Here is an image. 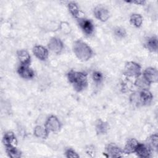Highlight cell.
<instances>
[{
    "mask_svg": "<svg viewBox=\"0 0 158 158\" xmlns=\"http://www.w3.org/2000/svg\"><path fill=\"white\" fill-rule=\"evenodd\" d=\"M67 78L77 91H81L87 86V75L84 72L71 70L67 74Z\"/></svg>",
    "mask_w": 158,
    "mask_h": 158,
    "instance_id": "obj_1",
    "label": "cell"
},
{
    "mask_svg": "<svg viewBox=\"0 0 158 158\" xmlns=\"http://www.w3.org/2000/svg\"><path fill=\"white\" fill-rule=\"evenodd\" d=\"M65 156L68 158H75L79 157V155L73 149H68L65 152Z\"/></svg>",
    "mask_w": 158,
    "mask_h": 158,
    "instance_id": "obj_27",
    "label": "cell"
},
{
    "mask_svg": "<svg viewBox=\"0 0 158 158\" xmlns=\"http://www.w3.org/2000/svg\"><path fill=\"white\" fill-rule=\"evenodd\" d=\"M130 22L136 27H139L143 23V17L140 14H133L130 17Z\"/></svg>",
    "mask_w": 158,
    "mask_h": 158,
    "instance_id": "obj_21",
    "label": "cell"
},
{
    "mask_svg": "<svg viewBox=\"0 0 158 158\" xmlns=\"http://www.w3.org/2000/svg\"><path fill=\"white\" fill-rule=\"evenodd\" d=\"M135 81V85L141 88L142 89H148L150 86V83L144 77L143 75H139L137 77Z\"/></svg>",
    "mask_w": 158,
    "mask_h": 158,
    "instance_id": "obj_18",
    "label": "cell"
},
{
    "mask_svg": "<svg viewBox=\"0 0 158 158\" xmlns=\"http://www.w3.org/2000/svg\"><path fill=\"white\" fill-rule=\"evenodd\" d=\"M135 152H136L137 156L140 157L146 158L150 156L151 150L150 149L149 146H147L144 144L139 143Z\"/></svg>",
    "mask_w": 158,
    "mask_h": 158,
    "instance_id": "obj_12",
    "label": "cell"
},
{
    "mask_svg": "<svg viewBox=\"0 0 158 158\" xmlns=\"http://www.w3.org/2000/svg\"><path fill=\"white\" fill-rule=\"evenodd\" d=\"M73 51L77 58L82 61L89 60L93 55L91 48L81 40H77L73 43Z\"/></svg>",
    "mask_w": 158,
    "mask_h": 158,
    "instance_id": "obj_2",
    "label": "cell"
},
{
    "mask_svg": "<svg viewBox=\"0 0 158 158\" xmlns=\"http://www.w3.org/2000/svg\"><path fill=\"white\" fill-rule=\"evenodd\" d=\"M114 33L115 35L119 38H123L126 35V31L125 29L120 27H117V28H115Z\"/></svg>",
    "mask_w": 158,
    "mask_h": 158,
    "instance_id": "obj_26",
    "label": "cell"
},
{
    "mask_svg": "<svg viewBox=\"0 0 158 158\" xmlns=\"http://www.w3.org/2000/svg\"><path fill=\"white\" fill-rule=\"evenodd\" d=\"M157 135L154 134L150 136L149 139V148L151 151L157 150Z\"/></svg>",
    "mask_w": 158,
    "mask_h": 158,
    "instance_id": "obj_24",
    "label": "cell"
},
{
    "mask_svg": "<svg viewBox=\"0 0 158 158\" xmlns=\"http://www.w3.org/2000/svg\"><path fill=\"white\" fill-rule=\"evenodd\" d=\"M18 73L20 77L26 79L32 78L35 75L34 71L31 69L27 65H20L19 67Z\"/></svg>",
    "mask_w": 158,
    "mask_h": 158,
    "instance_id": "obj_13",
    "label": "cell"
},
{
    "mask_svg": "<svg viewBox=\"0 0 158 158\" xmlns=\"http://www.w3.org/2000/svg\"><path fill=\"white\" fill-rule=\"evenodd\" d=\"M49 131L46 127H43L41 126H36L34 129V135L42 139H46L48 136Z\"/></svg>",
    "mask_w": 158,
    "mask_h": 158,
    "instance_id": "obj_19",
    "label": "cell"
},
{
    "mask_svg": "<svg viewBox=\"0 0 158 158\" xmlns=\"http://www.w3.org/2000/svg\"><path fill=\"white\" fill-rule=\"evenodd\" d=\"M45 127L49 131L57 133L60 130V122L56 116L51 115L46 122Z\"/></svg>",
    "mask_w": 158,
    "mask_h": 158,
    "instance_id": "obj_5",
    "label": "cell"
},
{
    "mask_svg": "<svg viewBox=\"0 0 158 158\" xmlns=\"http://www.w3.org/2000/svg\"><path fill=\"white\" fill-rule=\"evenodd\" d=\"M124 74L128 77H137L141 75V67L134 62H127L125 66Z\"/></svg>",
    "mask_w": 158,
    "mask_h": 158,
    "instance_id": "obj_4",
    "label": "cell"
},
{
    "mask_svg": "<svg viewBox=\"0 0 158 158\" xmlns=\"http://www.w3.org/2000/svg\"><path fill=\"white\" fill-rule=\"evenodd\" d=\"M6 152L8 156L12 158H18L21 156L20 152L16 147H6Z\"/></svg>",
    "mask_w": 158,
    "mask_h": 158,
    "instance_id": "obj_23",
    "label": "cell"
},
{
    "mask_svg": "<svg viewBox=\"0 0 158 158\" xmlns=\"http://www.w3.org/2000/svg\"><path fill=\"white\" fill-rule=\"evenodd\" d=\"M138 142L134 138L129 139L125 144L124 149L123 150V152L125 154H131L135 152L136 148L138 144Z\"/></svg>",
    "mask_w": 158,
    "mask_h": 158,
    "instance_id": "obj_15",
    "label": "cell"
},
{
    "mask_svg": "<svg viewBox=\"0 0 158 158\" xmlns=\"http://www.w3.org/2000/svg\"><path fill=\"white\" fill-rule=\"evenodd\" d=\"M146 48L151 52H156L158 48L157 38L156 36L149 38L145 43Z\"/></svg>",
    "mask_w": 158,
    "mask_h": 158,
    "instance_id": "obj_17",
    "label": "cell"
},
{
    "mask_svg": "<svg viewBox=\"0 0 158 158\" xmlns=\"http://www.w3.org/2000/svg\"><path fill=\"white\" fill-rule=\"evenodd\" d=\"M130 99L135 104L145 106L151 103L152 99V94L148 89H142L139 92L133 93Z\"/></svg>",
    "mask_w": 158,
    "mask_h": 158,
    "instance_id": "obj_3",
    "label": "cell"
},
{
    "mask_svg": "<svg viewBox=\"0 0 158 158\" xmlns=\"http://www.w3.org/2000/svg\"><path fill=\"white\" fill-rule=\"evenodd\" d=\"M17 57L21 65L28 66L30 64V56L25 50H20L17 52Z\"/></svg>",
    "mask_w": 158,
    "mask_h": 158,
    "instance_id": "obj_16",
    "label": "cell"
},
{
    "mask_svg": "<svg viewBox=\"0 0 158 158\" xmlns=\"http://www.w3.org/2000/svg\"><path fill=\"white\" fill-rule=\"evenodd\" d=\"M123 151L114 144H109L106 148V154L107 157H120Z\"/></svg>",
    "mask_w": 158,
    "mask_h": 158,
    "instance_id": "obj_9",
    "label": "cell"
},
{
    "mask_svg": "<svg viewBox=\"0 0 158 158\" xmlns=\"http://www.w3.org/2000/svg\"><path fill=\"white\" fill-rule=\"evenodd\" d=\"M2 141L6 148L11 146L16 147L17 144V141L15 138V136L11 131L7 132L4 134Z\"/></svg>",
    "mask_w": 158,
    "mask_h": 158,
    "instance_id": "obj_11",
    "label": "cell"
},
{
    "mask_svg": "<svg viewBox=\"0 0 158 158\" xmlns=\"http://www.w3.org/2000/svg\"><path fill=\"white\" fill-rule=\"evenodd\" d=\"M143 75L151 83H156L158 80V72L156 69L153 67H148L145 69Z\"/></svg>",
    "mask_w": 158,
    "mask_h": 158,
    "instance_id": "obj_10",
    "label": "cell"
},
{
    "mask_svg": "<svg viewBox=\"0 0 158 158\" xmlns=\"http://www.w3.org/2000/svg\"><path fill=\"white\" fill-rule=\"evenodd\" d=\"M33 52L35 56L41 60H46L48 57V51L42 46H35L33 49Z\"/></svg>",
    "mask_w": 158,
    "mask_h": 158,
    "instance_id": "obj_14",
    "label": "cell"
},
{
    "mask_svg": "<svg viewBox=\"0 0 158 158\" xmlns=\"http://www.w3.org/2000/svg\"><path fill=\"white\" fill-rule=\"evenodd\" d=\"M48 47L49 49L56 54H59L62 51L64 44L62 41L58 38H52L49 43Z\"/></svg>",
    "mask_w": 158,
    "mask_h": 158,
    "instance_id": "obj_7",
    "label": "cell"
},
{
    "mask_svg": "<svg viewBox=\"0 0 158 158\" xmlns=\"http://www.w3.org/2000/svg\"><path fill=\"white\" fill-rule=\"evenodd\" d=\"M131 2H133V3H136V4H140V5H141V4H143L145 2L144 1H132Z\"/></svg>",
    "mask_w": 158,
    "mask_h": 158,
    "instance_id": "obj_28",
    "label": "cell"
},
{
    "mask_svg": "<svg viewBox=\"0 0 158 158\" xmlns=\"http://www.w3.org/2000/svg\"><path fill=\"white\" fill-rule=\"evenodd\" d=\"M93 12L95 17L101 22L106 21L109 17V10L103 6H98L96 7Z\"/></svg>",
    "mask_w": 158,
    "mask_h": 158,
    "instance_id": "obj_8",
    "label": "cell"
},
{
    "mask_svg": "<svg viewBox=\"0 0 158 158\" xmlns=\"http://www.w3.org/2000/svg\"><path fill=\"white\" fill-rule=\"evenodd\" d=\"M103 78L102 74L98 72V71H95L93 73V79L96 83H100Z\"/></svg>",
    "mask_w": 158,
    "mask_h": 158,
    "instance_id": "obj_25",
    "label": "cell"
},
{
    "mask_svg": "<svg viewBox=\"0 0 158 158\" xmlns=\"http://www.w3.org/2000/svg\"><path fill=\"white\" fill-rule=\"evenodd\" d=\"M108 128V124L101 120H98L96 123V130L98 134H105Z\"/></svg>",
    "mask_w": 158,
    "mask_h": 158,
    "instance_id": "obj_20",
    "label": "cell"
},
{
    "mask_svg": "<svg viewBox=\"0 0 158 158\" xmlns=\"http://www.w3.org/2000/svg\"><path fill=\"white\" fill-rule=\"evenodd\" d=\"M78 24L83 31L87 35H90L94 31V25L92 22L85 18H79L78 19Z\"/></svg>",
    "mask_w": 158,
    "mask_h": 158,
    "instance_id": "obj_6",
    "label": "cell"
},
{
    "mask_svg": "<svg viewBox=\"0 0 158 158\" xmlns=\"http://www.w3.org/2000/svg\"><path fill=\"white\" fill-rule=\"evenodd\" d=\"M69 10L70 14L75 17L78 18L80 15V10L77 6V4L74 2H70L68 4Z\"/></svg>",
    "mask_w": 158,
    "mask_h": 158,
    "instance_id": "obj_22",
    "label": "cell"
}]
</instances>
